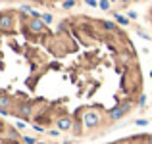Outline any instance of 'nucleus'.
Instances as JSON below:
<instances>
[{"label": "nucleus", "mask_w": 152, "mask_h": 144, "mask_svg": "<svg viewBox=\"0 0 152 144\" xmlns=\"http://www.w3.org/2000/svg\"><path fill=\"white\" fill-rule=\"evenodd\" d=\"M0 144H27L25 138L19 137V133L12 127L4 125L0 119Z\"/></svg>", "instance_id": "f257e3e1"}, {"label": "nucleus", "mask_w": 152, "mask_h": 144, "mask_svg": "<svg viewBox=\"0 0 152 144\" xmlns=\"http://www.w3.org/2000/svg\"><path fill=\"white\" fill-rule=\"evenodd\" d=\"M112 144H152V135H142V137H131L123 140L112 142Z\"/></svg>", "instance_id": "f03ea898"}, {"label": "nucleus", "mask_w": 152, "mask_h": 144, "mask_svg": "<svg viewBox=\"0 0 152 144\" xmlns=\"http://www.w3.org/2000/svg\"><path fill=\"white\" fill-rule=\"evenodd\" d=\"M75 6V0H66L64 2V10H69V8H73Z\"/></svg>", "instance_id": "7ed1b4c3"}, {"label": "nucleus", "mask_w": 152, "mask_h": 144, "mask_svg": "<svg viewBox=\"0 0 152 144\" xmlns=\"http://www.w3.org/2000/svg\"><path fill=\"white\" fill-rule=\"evenodd\" d=\"M115 19H118V23H121V25H123V23L127 25V19H125V17H121V15H115Z\"/></svg>", "instance_id": "20e7f679"}, {"label": "nucleus", "mask_w": 152, "mask_h": 144, "mask_svg": "<svg viewBox=\"0 0 152 144\" xmlns=\"http://www.w3.org/2000/svg\"><path fill=\"white\" fill-rule=\"evenodd\" d=\"M100 8L102 10H108V0H100Z\"/></svg>", "instance_id": "39448f33"}, {"label": "nucleus", "mask_w": 152, "mask_h": 144, "mask_svg": "<svg viewBox=\"0 0 152 144\" xmlns=\"http://www.w3.org/2000/svg\"><path fill=\"white\" fill-rule=\"evenodd\" d=\"M87 4H89V6H96L98 0H87Z\"/></svg>", "instance_id": "423d86ee"}]
</instances>
